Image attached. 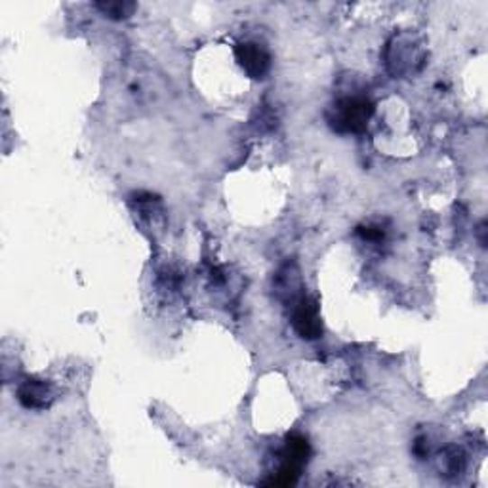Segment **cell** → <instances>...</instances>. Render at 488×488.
Masks as SVG:
<instances>
[{
    "mask_svg": "<svg viewBox=\"0 0 488 488\" xmlns=\"http://www.w3.org/2000/svg\"><path fill=\"white\" fill-rule=\"evenodd\" d=\"M357 233L361 235L364 241H382L383 239V231L380 227L366 226V227H359Z\"/></svg>",
    "mask_w": 488,
    "mask_h": 488,
    "instance_id": "52a82bcc",
    "label": "cell"
},
{
    "mask_svg": "<svg viewBox=\"0 0 488 488\" xmlns=\"http://www.w3.org/2000/svg\"><path fill=\"white\" fill-rule=\"evenodd\" d=\"M311 458V447L309 441L304 435L299 433H290L286 437L284 448H282V460L281 467L277 469V474L267 479L263 484L265 486H292L298 483L301 469L309 462Z\"/></svg>",
    "mask_w": 488,
    "mask_h": 488,
    "instance_id": "7a4b0ae2",
    "label": "cell"
},
{
    "mask_svg": "<svg viewBox=\"0 0 488 488\" xmlns=\"http://www.w3.org/2000/svg\"><path fill=\"white\" fill-rule=\"evenodd\" d=\"M374 115L368 97H344L328 111V124L338 134H363Z\"/></svg>",
    "mask_w": 488,
    "mask_h": 488,
    "instance_id": "6da1fadb",
    "label": "cell"
},
{
    "mask_svg": "<svg viewBox=\"0 0 488 488\" xmlns=\"http://www.w3.org/2000/svg\"><path fill=\"white\" fill-rule=\"evenodd\" d=\"M18 401L22 402V407L29 410H42L48 409L50 402L54 401V391L50 383L37 378H29L18 387Z\"/></svg>",
    "mask_w": 488,
    "mask_h": 488,
    "instance_id": "5b68a950",
    "label": "cell"
},
{
    "mask_svg": "<svg viewBox=\"0 0 488 488\" xmlns=\"http://www.w3.org/2000/svg\"><path fill=\"white\" fill-rule=\"evenodd\" d=\"M96 8L102 12L106 18L121 22L130 18V15L136 12V3H128V0H116V3H97Z\"/></svg>",
    "mask_w": 488,
    "mask_h": 488,
    "instance_id": "8992f818",
    "label": "cell"
},
{
    "mask_svg": "<svg viewBox=\"0 0 488 488\" xmlns=\"http://www.w3.org/2000/svg\"><path fill=\"white\" fill-rule=\"evenodd\" d=\"M292 327L304 340H318L323 336V321L318 315L317 301L311 298H299L292 315Z\"/></svg>",
    "mask_w": 488,
    "mask_h": 488,
    "instance_id": "3957f363",
    "label": "cell"
},
{
    "mask_svg": "<svg viewBox=\"0 0 488 488\" xmlns=\"http://www.w3.org/2000/svg\"><path fill=\"white\" fill-rule=\"evenodd\" d=\"M235 56L241 65V69L254 80L265 78L272 69V56L267 50L258 42H243L235 48Z\"/></svg>",
    "mask_w": 488,
    "mask_h": 488,
    "instance_id": "277c9868",
    "label": "cell"
}]
</instances>
